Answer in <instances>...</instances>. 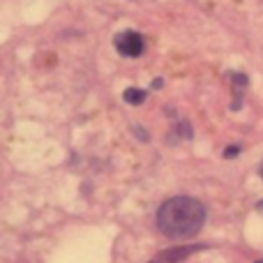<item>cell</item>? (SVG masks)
<instances>
[{
  "label": "cell",
  "mask_w": 263,
  "mask_h": 263,
  "mask_svg": "<svg viewBox=\"0 0 263 263\" xmlns=\"http://www.w3.org/2000/svg\"><path fill=\"white\" fill-rule=\"evenodd\" d=\"M205 224V208L192 196H173L157 210V227L168 238H192Z\"/></svg>",
  "instance_id": "cell-1"
},
{
  "label": "cell",
  "mask_w": 263,
  "mask_h": 263,
  "mask_svg": "<svg viewBox=\"0 0 263 263\" xmlns=\"http://www.w3.org/2000/svg\"><path fill=\"white\" fill-rule=\"evenodd\" d=\"M114 44H116V51H118L120 55H125V58H139V55L143 53V37L136 30L118 32Z\"/></svg>",
  "instance_id": "cell-2"
},
{
  "label": "cell",
  "mask_w": 263,
  "mask_h": 263,
  "mask_svg": "<svg viewBox=\"0 0 263 263\" xmlns=\"http://www.w3.org/2000/svg\"><path fill=\"white\" fill-rule=\"evenodd\" d=\"M145 95H148V92L141 90V88H127L123 97H125V102H127V104H141V102L145 100Z\"/></svg>",
  "instance_id": "cell-3"
},
{
  "label": "cell",
  "mask_w": 263,
  "mask_h": 263,
  "mask_svg": "<svg viewBox=\"0 0 263 263\" xmlns=\"http://www.w3.org/2000/svg\"><path fill=\"white\" fill-rule=\"evenodd\" d=\"M238 150H240L238 145H231V148H227V153H224V155H227V157H236Z\"/></svg>",
  "instance_id": "cell-4"
},
{
  "label": "cell",
  "mask_w": 263,
  "mask_h": 263,
  "mask_svg": "<svg viewBox=\"0 0 263 263\" xmlns=\"http://www.w3.org/2000/svg\"><path fill=\"white\" fill-rule=\"evenodd\" d=\"M259 208H263V201H261V203H259Z\"/></svg>",
  "instance_id": "cell-5"
},
{
  "label": "cell",
  "mask_w": 263,
  "mask_h": 263,
  "mask_svg": "<svg viewBox=\"0 0 263 263\" xmlns=\"http://www.w3.org/2000/svg\"><path fill=\"white\" fill-rule=\"evenodd\" d=\"M261 176H263V166H261Z\"/></svg>",
  "instance_id": "cell-6"
},
{
  "label": "cell",
  "mask_w": 263,
  "mask_h": 263,
  "mask_svg": "<svg viewBox=\"0 0 263 263\" xmlns=\"http://www.w3.org/2000/svg\"><path fill=\"white\" fill-rule=\"evenodd\" d=\"M256 263H263V259H261V261H256Z\"/></svg>",
  "instance_id": "cell-7"
}]
</instances>
